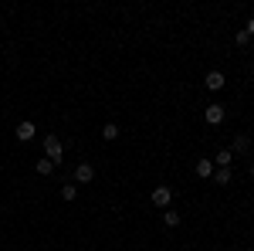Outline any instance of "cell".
I'll use <instances>...</instances> for the list:
<instances>
[{
  "label": "cell",
  "instance_id": "4fadbf2b",
  "mask_svg": "<svg viewBox=\"0 0 254 251\" xmlns=\"http://www.w3.org/2000/svg\"><path fill=\"white\" fill-rule=\"evenodd\" d=\"M214 180L220 183V187H227V183H231V170H224V167H220V170H214Z\"/></svg>",
  "mask_w": 254,
  "mask_h": 251
},
{
  "label": "cell",
  "instance_id": "277c9868",
  "mask_svg": "<svg viewBox=\"0 0 254 251\" xmlns=\"http://www.w3.org/2000/svg\"><path fill=\"white\" fill-rule=\"evenodd\" d=\"M203 85H207L210 92H220V88L227 85V78L220 75V72H207V78H203Z\"/></svg>",
  "mask_w": 254,
  "mask_h": 251
},
{
  "label": "cell",
  "instance_id": "52a82bcc",
  "mask_svg": "<svg viewBox=\"0 0 254 251\" xmlns=\"http://www.w3.org/2000/svg\"><path fill=\"white\" fill-rule=\"evenodd\" d=\"M196 176H214V160H196Z\"/></svg>",
  "mask_w": 254,
  "mask_h": 251
},
{
  "label": "cell",
  "instance_id": "5b68a950",
  "mask_svg": "<svg viewBox=\"0 0 254 251\" xmlns=\"http://www.w3.org/2000/svg\"><path fill=\"white\" fill-rule=\"evenodd\" d=\"M14 136H17L20 143H31V139H34V122H27V119H24V122H17Z\"/></svg>",
  "mask_w": 254,
  "mask_h": 251
},
{
  "label": "cell",
  "instance_id": "30bf717a",
  "mask_svg": "<svg viewBox=\"0 0 254 251\" xmlns=\"http://www.w3.org/2000/svg\"><path fill=\"white\" fill-rule=\"evenodd\" d=\"M102 136H105L109 143H112V139H119V126H116V122H105V126H102Z\"/></svg>",
  "mask_w": 254,
  "mask_h": 251
},
{
  "label": "cell",
  "instance_id": "9a60e30c",
  "mask_svg": "<svg viewBox=\"0 0 254 251\" xmlns=\"http://www.w3.org/2000/svg\"><path fill=\"white\" fill-rule=\"evenodd\" d=\"M234 41H237V44H248V41H251V34H248V31H237Z\"/></svg>",
  "mask_w": 254,
  "mask_h": 251
},
{
  "label": "cell",
  "instance_id": "6da1fadb",
  "mask_svg": "<svg viewBox=\"0 0 254 251\" xmlns=\"http://www.w3.org/2000/svg\"><path fill=\"white\" fill-rule=\"evenodd\" d=\"M44 156L58 167L61 163V156H64V143H61L58 136H44Z\"/></svg>",
  "mask_w": 254,
  "mask_h": 251
},
{
  "label": "cell",
  "instance_id": "2e32d148",
  "mask_svg": "<svg viewBox=\"0 0 254 251\" xmlns=\"http://www.w3.org/2000/svg\"><path fill=\"white\" fill-rule=\"evenodd\" d=\"M244 31H248V34H251V38H254V17L248 20V27H244Z\"/></svg>",
  "mask_w": 254,
  "mask_h": 251
},
{
  "label": "cell",
  "instance_id": "9c48e42d",
  "mask_svg": "<svg viewBox=\"0 0 254 251\" xmlns=\"http://www.w3.org/2000/svg\"><path fill=\"white\" fill-rule=\"evenodd\" d=\"M231 160H234V153H231V150H220V153H217V167L231 170Z\"/></svg>",
  "mask_w": 254,
  "mask_h": 251
},
{
  "label": "cell",
  "instance_id": "5bb4252c",
  "mask_svg": "<svg viewBox=\"0 0 254 251\" xmlns=\"http://www.w3.org/2000/svg\"><path fill=\"white\" fill-rule=\"evenodd\" d=\"M61 197H64V200H75V197H78V187H75V183H64V187H61Z\"/></svg>",
  "mask_w": 254,
  "mask_h": 251
},
{
  "label": "cell",
  "instance_id": "ba28073f",
  "mask_svg": "<svg viewBox=\"0 0 254 251\" xmlns=\"http://www.w3.org/2000/svg\"><path fill=\"white\" fill-rule=\"evenodd\" d=\"M248 146H251V139H248V136H234V143H231V153H244Z\"/></svg>",
  "mask_w": 254,
  "mask_h": 251
},
{
  "label": "cell",
  "instance_id": "3957f363",
  "mask_svg": "<svg viewBox=\"0 0 254 251\" xmlns=\"http://www.w3.org/2000/svg\"><path fill=\"white\" fill-rule=\"evenodd\" d=\"M203 119H207L210 126H220V122H224V105H220V102H214V105H207V112H203Z\"/></svg>",
  "mask_w": 254,
  "mask_h": 251
},
{
  "label": "cell",
  "instance_id": "8fae6325",
  "mask_svg": "<svg viewBox=\"0 0 254 251\" xmlns=\"http://www.w3.org/2000/svg\"><path fill=\"white\" fill-rule=\"evenodd\" d=\"M163 224H166V228H176V224H180V214L166 207V211H163Z\"/></svg>",
  "mask_w": 254,
  "mask_h": 251
},
{
  "label": "cell",
  "instance_id": "7a4b0ae2",
  "mask_svg": "<svg viewBox=\"0 0 254 251\" xmlns=\"http://www.w3.org/2000/svg\"><path fill=\"white\" fill-rule=\"evenodd\" d=\"M75 180H78V183H92V180H95V167H92V163H78V167H75Z\"/></svg>",
  "mask_w": 254,
  "mask_h": 251
},
{
  "label": "cell",
  "instance_id": "8992f818",
  "mask_svg": "<svg viewBox=\"0 0 254 251\" xmlns=\"http://www.w3.org/2000/svg\"><path fill=\"white\" fill-rule=\"evenodd\" d=\"M170 200H173V190H170V187H156V190H153V204H156V207H170Z\"/></svg>",
  "mask_w": 254,
  "mask_h": 251
},
{
  "label": "cell",
  "instance_id": "e0dca14e",
  "mask_svg": "<svg viewBox=\"0 0 254 251\" xmlns=\"http://www.w3.org/2000/svg\"><path fill=\"white\" fill-rule=\"evenodd\" d=\"M251 173H254V163H251Z\"/></svg>",
  "mask_w": 254,
  "mask_h": 251
},
{
  "label": "cell",
  "instance_id": "7c38bea8",
  "mask_svg": "<svg viewBox=\"0 0 254 251\" xmlns=\"http://www.w3.org/2000/svg\"><path fill=\"white\" fill-rule=\"evenodd\" d=\"M51 170H55V163H51L48 156H41V160H38V173H41V176H48Z\"/></svg>",
  "mask_w": 254,
  "mask_h": 251
}]
</instances>
